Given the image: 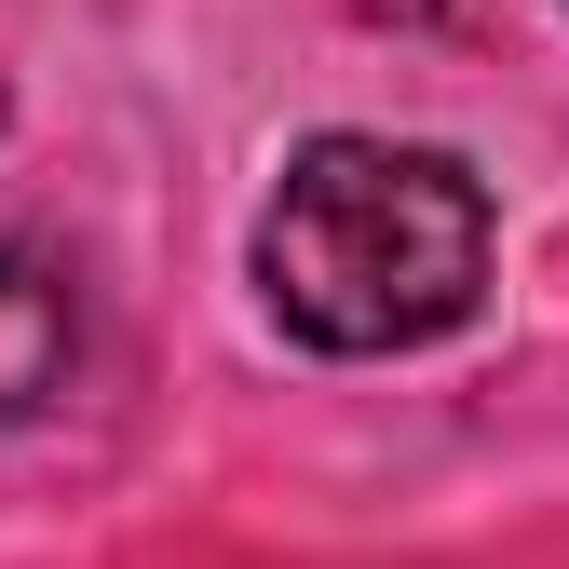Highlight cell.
Segmentation results:
<instances>
[{
    "mask_svg": "<svg viewBox=\"0 0 569 569\" xmlns=\"http://www.w3.org/2000/svg\"><path fill=\"white\" fill-rule=\"evenodd\" d=\"M488 177L435 136H299L258 203V312L299 339V352H339V367H380V352H435L475 326L488 299Z\"/></svg>",
    "mask_w": 569,
    "mask_h": 569,
    "instance_id": "1",
    "label": "cell"
},
{
    "mask_svg": "<svg viewBox=\"0 0 569 569\" xmlns=\"http://www.w3.org/2000/svg\"><path fill=\"white\" fill-rule=\"evenodd\" d=\"M68 367H82V284H68L54 244L0 231V435L41 420L68 393Z\"/></svg>",
    "mask_w": 569,
    "mask_h": 569,
    "instance_id": "2",
    "label": "cell"
},
{
    "mask_svg": "<svg viewBox=\"0 0 569 569\" xmlns=\"http://www.w3.org/2000/svg\"><path fill=\"white\" fill-rule=\"evenodd\" d=\"M339 14H367V28H393V14H407V28H435L448 0H339Z\"/></svg>",
    "mask_w": 569,
    "mask_h": 569,
    "instance_id": "3",
    "label": "cell"
}]
</instances>
